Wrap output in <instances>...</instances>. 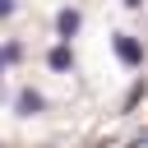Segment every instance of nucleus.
I'll return each instance as SVG.
<instances>
[{"label":"nucleus","mask_w":148,"mask_h":148,"mask_svg":"<svg viewBox=\"0 0 148 148\" xmlns=\"http://www.w3.org/2000/svg\"><path fill=\"white\" fill-rule=\"evenodd\" d=\"M46 65H51L56 74H74V51H69V42H60V46H51V56H46Z\"/></svg>","instance_id":"nucleus-3"},{"label":"nucleus","mask_w":148,"mask_h":148,"mask_svg":"<svg viewBox=\"0 0 148 148\" xmlns=\"http://www.w3.org/2000/svg\"><path fill=\"white\" fill-rule=\"evenodd\" d=\"M125 5H130V9H139V5H143V0H125Z\"/></svg>","instance_id":"nucleus-6"},{"label":"nucleus","mask_w":148,"mask_h":148,"mask_svg":"<svg viewBox=\"0 0 148 148\" xmlns=\"http://www.w3.org/2000/svg\"><path fill=\"white\" fill-rule=\"evenodd\" d=\"M111 46H116V56H120L125 65H139V60H143V46H139L130 32H116V37H111Z\"/></svg>","instance_id":"nucleus-1"},{"label":"nucleus","mask_w":148,"mask_h":148,"mask_svg":"<svg viewBox=\"0 0 148 148\" xmlns=\"http://www.w3.org/2000/svg\"><path fill=\"white\" fill-rule=\"evenodd\" d=\"M79 28H83V14H79V9H60V14H56V32H60V42L79 37Z\"/></svg>","instance_id":"nucleus-2"},{"label":"nucleus","mask_w":148,"mask_h":148,"mask_svg":"<svg viewBox=\"0 0 148 148\" xmlns=\"http://www.w3.org/2000/svg\"><path fill=\"white\" fill-rule=\"evenodd\" d=\"M14 14V0H0V18H9Z\"/></svg>","instance_id":"nucleus-5"},{"label":"nucleus","mask_w":148,"mask_h":148,"mask_svg":"<svg viewBox=\"0 0 148 148\" xmlns=\"http://www.w3.org/2000/svg\"><path fill=\"white\" fill-rule=\"evenodd\" d=\"M46 102H42V92H32V88H23L18 92V116H37Z\"/></svg>","instance_id":"nucleus-4"}]
</instances>
